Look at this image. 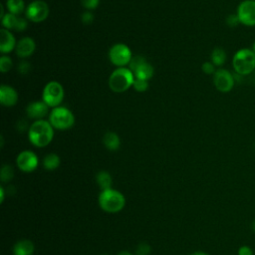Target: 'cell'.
Instances as JSON below:
<instances>
[{"label": "cell", "instance_id": "6da1fadb", "mask_svg": "<svg viewBox=\"0 0 255 255\" xmlns=\"http://www.w3.org/2000/svg\"><path fill=\"white\" fill-rule=\"evenodd\" d=\"M54 136V128L49 121H35L28 128V137L30 142L37 147L48 145Z\"/></svg>", "mask_w": 255, "mask_h": 255}, {"label": "cell", "instance_id": "7a4b0ae2", "mask_svg": "<svg viewBox=\"0 0 255 255\" xmlns=\"http://www.w3.org/2000/svg\"><path fill=\"white\" fill-rule=\"evenodd\" d=\"M232 67L236 74L247 76L255 69V53L252 49L241 48L235 52L232 58Z\"/></svg>", "mask_w": 255, "mask_h": 255}, {"label": "cell", "instance_id": "3957f363", "mask_svg": "<svg viewBox=\"0 0 255 255\" xmlns=\"http://www.w3.org/2000/svg\"><path fill=\"white\" fill-rule=\"evenodd\" d=\"M134 79V75L129 69L117 68L109 78V87L115 93H124L132 87Z\"/></svg>", "mask_w": 255, "mask_h": 255}, {"label": "cell", "instance_id": "277c9868", "mask_svg": "<svg viewBox=\"0 0 255 255\" xmlns=\"http://www.w3.org/2000/svg\"><path fill=\"white\" fill-rule=\"evenodd\" d=\"M126 200L124 195L115 189L103 190L99 196L101 208L107 212H118L125 206Z\"/></svg>", "mask_w": 255, "mask_h": 255}, {"label": "cell", "instance_id": "5b68a950", "mask_svg": "<svg viewBox=\"0 0 255 255\" xmlns=\"http://www.w3.org/2000/svg\"><path fill=\"white\" fill-rule=\"evenodd\" d=\"M49 122L56 129H68L75 124L74 114L65 107H56L50 112Z\"/></svg>", "mask_w": 255, "mask_h": 255}, {"label": "cell", "instance_id": "8992f818", "mask_svg": "<svg viewBox=\"0 0 255 255\" xmlns=\"http://www.w3.org/2000/svg\"><path fill=\"white\" fill-rule=\"evenodd\" d=\"M64 88L57 81H51L47 83L42 92V100L50 108L59 107L64 99Z\"/></svg>", "mask_w": 255, "mask_h": 255}, {"label": "cell", "instance_id": "52a82bcc", "mask_svg": "<svg viewBox=\"0 0 255 255\" xmlns=\"http://www.w3.org/2000/svg\"><path fill=\"white\" fill-rule=\"evenodd\" d=\"M131 58L130 49L124 43H117L113 45L109 51V59L111 63L119 68L128 65Z\"/></svg>", "mask_w": 255, "mask_h": 255}, {"label": "cell", "instance_id": "ba28073f", "mask_svg": "<svg viewBox=\"0 0 255 255\" xmlns=\"http://www.w3.org/2000/svg\"><path fill=\"white\" fill-rule=\"evenodd\" d=\"M25 15L28 20L34 23L43 22L49 16V6L43 0H35L26 7Z\"/></svg>", "mask_w": 255, "mask_h": 255}, {"label": "cell", "instance_id": "9c48e42d", "mask_svg": "<svg viewBox=\"0 0 255 255\" xmlns=\"http://www.w3.org/2000/svg\"><path fill=\"white\" fill-rule=\"evenodd\" d=\"M213 84L217 91L221 93H228L235 85L234 75L226 69L219 68L213 74Z\"/></svg>", "mask_w": 255, "mask_h": 255}, {"label": "cell", "instance_id": "30bf717a", "mask_svg": "<svg viewBox=\"0 0 255 255\" xmlns=\"http://www.w3.org/2000/svg\"><path fill=\"white\" fill-rule=\"evenodd\" d=\"M240 24L247 27L255 26V1L243 0L239 3L236 12Z\"/></svg>", "mask_w": 255, "mask_h": 255}, {"label": "cell", "instance_id": "8fae6325", "mask_svg": "<svg viewBox=\"0 0 255 255\" xmlns=\"http://www.w3.org/2000/svg\"><path fill=\"white\" fill-rule=\"evenodd\" d=\"M17 166L24 172H31L38 166V157L31 150L21 151L16 159Z\"/></svg>", "mask_w": 255, "mask_h": 255}, {"label": "cell", "instance_id": "7c38bea8", "mask_svg": "<svg viewBox=\"0 0 255 255\" xmlns=\"http://www.w3.org/2000/svg\"><path fill=\"white\" fill-rule=\"evenodd\" d=\"M49 108L50 107L43 101L32 102L27 106L26 114L32 120H35V121L43 120V118H45L48 115Z\"/></svg>", "mask_w": 255, "mask_h": 255}, {"label": "cell", "instance_id": "4fadbf2b", "mask_svg": "<svg viewBox=\"0 0 255 255\" xmlns=\"http://www.w3.org/2000/svg\"><path fill=\"white\" fill-rule=\"evenodd\" d=\"M35 49H36L35 41L30 37H23L17 42L15 51H16V55L19 58L25 59L30 57L35 52Z\"/></svg>", "mask_w": 255, "mask_h": 255}, {"label": "cell", "instance_id": "5bb4252c", "mask_svg": "<svg viewBox=\"0 0 255 255\" xmlns=\"http://www.w3.org/2000/svg\"><path fill=\"white\" fill-rule=\"evenodd\" d=\"M16 40L10 30L2 28L0 31V52L2 55H6L12 52L16 48Z\"/></svg>", "mask_w": 255, "mask_h": 255}, {"label": "cell", "instance_id": "9a60e30c", "mask_svg": "<svg viewBox=\"0 0 255 255\" xmlns=\"http://www.w3.org/2000/svg\"><path fill=\"white\" fill-rule=\"evenodd\" d=\"M18 102V94L16 90L8 85L0 87V103L5 107H13Z\"/></svg>", "mask_w": 255, "mask_h": 255}, {"label": "cell", "instance_id": "2e32d148", "mask_svg": "<svg viewBox=\"0 0 255 255\" xmlns=\"http://www.w3.org/2000/svg\"><path fill=\"white\" fill-rule=\"evenodd\" d=\"M132 73L135 79L148 81L153 76V67L145 61L141 65H139Z\"/></svg>", "mask_w": 255, "mask_h": 255}, {"label": "cell", "instance_id": "e0dca14e", "mask_svg": "<svg viewBox=\"0 0 255 255\" xmlns=\"http://www.w3.org/2000/svg\"><path fill=\"white\" fill-rule=\"evenodd\" d=\"M34 252V244L32 241L23 239L18 241L13 247L14 255H32Z\"/></svg>", "mask_w": 255, "mask_h": 255}, {"label": "cell", "instance_id": "ac0fdd59", "mask_svg": "<svg viewBox=\"0 0 255 255\" xmlns=\"http://www.w3.org/2000/svg\"><path fill=\"white\" fill-rule=\"evenodd\" d=\"M103 142L105 146L112 151L118 150L121 145L120 136L115 131H107L103 137Z\"/></svg>", "mask_w": 255, "mask_h": 255}, {"label": "cell", "instance_id": "d6986e66", "mask_svg": "<svg viewBox=\"0 0 255 255\" xmlns=\"http://www.w3.org/2000/svg\"><path fill=\"white\" fill-rule=\"evenodd\" d=\"M211 62L213 63V65L215 67H221L222 65H224V63L226 62V52L222 49V48H215L213 49V51L211 52Z\"/></svg>", "mask_w": 255, "mask_h": 255}, {"label": "cell", "instance_id": "ffe728a7", "mask_svg": "<svg viewBox=\"0 0 255 255\" xmlns=\"http://www.w3.org/2000/svg\"><path fill=\"white\" fill-rule=\"evenodd\" d=\"M6 6L9 13H12L17 16L23 13L24 10H26L24 0H7Z\"/></svg>", "mask_w": 255, "mask_h": 255}, {"label": "cell", "instance_id": "44dd1931", "mask_svg": "<svg viewBox=\"0 0 255 255\" xmlns=\"http://www.w3.org/2000/svg\"><path fill=\"white\" fill-rule=\"evenodd\" d=\"M97 182L101 187L102 191L111 189L112 186V176L108 171L102 170L97 174Z\"/></svg>", "mask_w": 255, "mask_h": 255}, {"label": "cell", "instance_id": "7402d4cb", "mask_svg": "<svg viewBox=\"0 0 255 255\" xmlns=\"http://www.w3.org/2000/svg\"><path fill=\"white\" fill-rule=\"evenodd\" d=\"M60 165V157L56 153H49L43 159V166L48 170H54Z\"/></svg>", "mask_w": 255, "mask_h": 255}, {"label": "cell", "instance_id": "603a6c76", "mask_svg": "<svg viewBox=\"0 0 255 255\" xmlns=\"http://www.w3.org/2000/svg\"><path fill=\"white\" fill-rule=\"evenodd\" d=\"M18 16L17 15H14L12 13H6L3 18H1V23H2V26L7 29V30H15V27H16V24H17V21H18Z\"/></svg>", "mask_w": 255, "mask_h": 255}, {"label": "cell", "instance_id": "cb8c5ba5", "mask_svg": "<svg viewBox=\"0 0 255 255\" xmlns=\"http://www.w3.org/2000/svg\"><path fill=\"white\" fill-rule=\"evenodd\" d=\"M13 175H14V171H13V168L11 165H8V164H4L1 168V172H0V177H1V180L3 182H7V181H10L12 178H13Z\"/></svg>", "mask_w": 255, "mask_h": 255}, {"label": "cell", "instance_id": "d4e9b609", "mask_svg": "<svg viewBox=\"0 0 255 255\" xmlns=\"http://www.w3.org/2000/svg\"><path fill=\"white\" fill-rule=\"evenodd\" d=\"M13 67L12 59L7 55H2L0 58V71L2 73H6L10 71Z\"/></svg>", "mask_w": 255, "mask_h": 255}, {"label": "cell", "instance_id": "484cf974", "mask_svg": "<svg viewBox=\"0 0 255 255\" xmlns=\"http://www.w3.org/2000/svg\"><path fill=\"white\" fill-rule=\"evenodd\" d=\"M133 89L136 92L142 93L145 92L148 89V82L145 80H140V79H134V82L132 84Z\"/></svg>", "mask_w": 255, "mask_h": 255}, {"label": "cell", "instance_id": "4316f807", "mask_svg": "<svg viewBox=\"0 0 255 255\" xmlns=\"http://www.w3.org/2000/svg\"><path fill=\"white\" fill-rule=\"evenodd\" d=\"M146 60L142 57V56H134V57H132L131 58V60H130V62H129V64H128V69L131 71V72H133L139 65H141L143 62H145Z\"/></svg>", "mask_w": 255, "mask_h": 255}, {"label": "cell", "instance_id": "83f0119b", "mask_svg": "<svg viewBox=\"0 0 255 255\" xmlns=\"http://www.w3.org/2000/svg\"><path fill=\"white\" fill-rule=\"evenodd\" d=\"M201 70L206 75H213L215 73V66L212 62H204L201 66Z\"/></svg>", "mask_w": 255, "mask_h": 255}, {"label": "cell", "instance_id": "f1b7e54d", "mask_svg": "<svg viewBox=\"0 0 255 255\" xmlns=\"http://www.w3.org/2000/svg\"><path fill=\"white\" fill-rule=\"evenodd\" d=\"M81 3L82 6L87 10H93L99 6L100 0H81Z\"/></svg>", "mask_w": 255, "mask_h": 255}, {"label": "cell", "instance_id": "f546056e", "mask_svg": "<svg viewBox=\"0 0 255 255\" xmlns=\"http://www.w3.org/2000/svg\"><path fill=\"white\" fill-rule=\"evenodd\" d=\"M151 251L150 246L147 243H141L136 248V255H148Z\"/></svg>", "mask_w": 255, "mask_h": 255}, {"label": "cell", "instance_id": "4dcf8cb0", "mask_svg": "<svg viewBox=\"0 0 255 255\" xmlns=\"http://www.w3.org/2000/svg\"><path fill=\"white\" fill-rule=\"evenodd\" d=\"M81 21L85 24V25H89L94 21V14L90 11H86L81 15Z\"/></svg>", "mask_w": 255, "mask_h": 255}, {"label": "cell", "instance_id": "1f68e13d", "mask_svg": "<svg viewBox=\"0 0 255 255\" xmlns=\"http://www.w3.org/2000/svg\"><path fill=\"white\" fill-rule=\"evenodd\" d=\"M226 23H227V25L230 26V27H234V26H237L238 24H240L237 14H230V15L226 18Z\"/></svg>", "mask_w": 255, "mask_h": 255}, {"label": "cell", "instance_id": "d6a6232c", "mask_svg": "<svg viewBox=\"0 0 255 255\" xmlns=\"http://www.w3.org/2000/svg\"><path fill=\"white\" fill-rule=\"evenodd\" d=\"M30 64L27 61H22L19 65H18V71L21 75H26L29 73L30 71Z\"/></svg>", "mask_w": 255, "mask_h": 255}, {"label": "cell", "instance_id": "836d02e7", "mask_svg": "<svg viewBox=\"0 0 255 255\" xmlns=\"http://www.w3.org/2000/svg\"><path fill=\"white\" fill-rule=\"evenodd\" d=\"M237 255H253V249L249 245H241L238 248Z\"/></svg>", "mask_w": 255, "mask_h": 255}, {"label": "cell", "instance_id": "e575fe53", "mask_svg": "<svg viewBox=\"0 0 255 255\" xmlns=\"http://www.w3.org/2000/svg\"><path fill=\"white\" fill-rule=\"evenodd\" d=\"M27 26H28L27 20L24 19V18L19 17V18H18V21H17V24H16V27H15V30L18 31V32H21V31L26 30Z\"/></svg>", "mask_w": 255, "mask_h": 255}, {"label": "cell", "instance_id": "d590c367", "mask_svg": "<svg viewBox=\"0 0 255 255\" xmlns=\"http://www.w3.org/2000/svg\"><path fill=\"white\" fill-rule=\"evenodd\" d=\"M190 255H209V254L206 252H203V251H195V252L191 253Z\"/></svg>", "mask_w": 255, "mask_h": 255}, {"label": "cell", "instance_id": "8d00e7d4", "mask_svg": "<svg viewBox=\"0 0 255 255\" xmlns=\"http://www.w3.org/2000/svg\"><path fill=\"white\" fill-rule=\"evenodd\" d=\"M250 227H251V230H252V231L255 233V219H253V220H252Z\"/></svg>", "mask_w": 255, "mask_h": 255}, {"label": "cell", "instance_id": "74e56055", "mask_svg": "<svg viewBox=\"0 0 255 255\" xmlns=\"http://www.w3.org/2000/svg\"><path fill=\"white\" fill-rule=\"evenodd\" d=\"M118 255H132V254L129 253V252H128V251H122V252H120Z\"/></svg>", "mask_w": 255, "mask_h": 255}, {"label": "cell", "instance_id": "f35d334b", "mask_svg": "<svg viewBox=\"0 0 255 255\" xmlns=\"http://www.w3.org/2000/svg\"><path fill=\"white\" fill-rule=\"evenodd\" d=\"M252 50H253V52L255 53V42H254L253 45H252Z\"/></svg>", "mask_w": 255, "mask_h": 255}, {"label": "cell", "instance_id": "ab89813d", "mask_svg": "<svg viewBox=\"0 0 255 255\" xmlns=\"http://www.w3.org/2000/svg\"><path fill=\"white\" fill-rule=\"evenodd\" d=\"M254 83H255V79H254Z\"/></svg>", "mask_w": 255, "mask_h": 255}, {"label": "cell", "instance_id": "60d3db41", "mask_svg": "<svg viewBox=\"0 0 255 255\" xmlns=\"http://www.w3.org/2000/svg\"><path fill=\"white\" fill-rule=\"evenodd\" d=\"M252 1H255V0H252Z\"/></svg>", "mask_w": 255, "mask_h": 255}]
</instances>
